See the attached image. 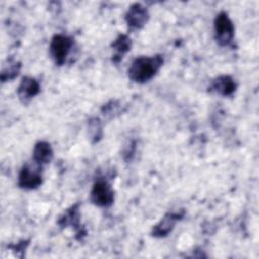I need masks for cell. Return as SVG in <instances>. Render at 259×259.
<instances>
[{
	"instance_id": "277c9868",
	"label": "cell",
	"mask_w": 259,
	"mask_h": 259,
	"mask_svg": "<svg viewBox=\"0 0 259 259\" xmlns=\"http://www.w3.org/2000/svg\"><path fill=\"white\" fill-rule=\"evenodd\" d=\"M73 46V40L71 37L64 34H56L53 36L50 44V54L54 62L62 66Z\"/></svg>"
},
{
	"instance_id": "52a82bcc",
	"label": "cell",
	"mask_w": 259,
	"mask_h": 259,
	"mask_svg": "<svg viewBox=\"0 0 259 259\" xmlns=\"http://www.w3.org/2000/svg\"><path fill=\"white\" fill-rule=\"evenodd\" d=\"M149 19V12L146 7H144L140 3L133 4L126 14H125V20L128 26L134 28H141L143 27L146 22Z\"/></svg>"
},
{
	"instance_id": "7c38bea8",
	"label": "cell",
	"mask_w": 259,
	"mask_h": 259,
	"mask_svg": "<svg viewBox=\"0 0 259 259\" xmlns=\"http://www.w3.org/2000/svg\"><path fill=\"white\" fill-rule=\"evenodd\" d=\"M19 71H20V63L9 60L7 65H4L2 68V73H1L2 82H6L14 79L18 75Z\"/></svg>"
},
{
	"instance_id": "6da1fadb",
	"label": "cell",
	"mask_w": 259,
	"mask_h": 259,
	"mask_svg": "<svg viewBox=\"0 0 259 259\" xmlns=\"http://www.w3.org/2000/svg\"><path fill=\"white\" fill-rule=\"evenodd\" d=\"M163 56L157 55L153 57L142 56L134 60L128 68V77L137 83H145L151 80L163 65Z\"/></svg>"
},
{
	"instance_id": "8992f818",
	"label": "cell",
	"mask_w": 259,
	"mask_h": 259,
	"mask_svg": "<svg viewBox=\"0 0 259 259\" xmlns=\"http://www.w3.org/2000/svg\"><path fill=\"white\" fill-rule=\"evenodd\" d=\"M184 215V210H180V211H172V212H168L160 222L159 224H157L153 230H152V235L154 237H158V238H162V237H166L167 235H169L175 224L181 220Z\"/></svg>"
},
{
	"instance_id": "4fadbf2b",
	"label": "cell",
	"mask_w": 259,
	"mask_h": 259,
	"mask_svg": "<svg viewBox=\"0 0 259 259\" xmlns=\"http://www.w3.org/2000/svg\"><path fill=\"white\" fill-rule=\"evenodd\" d=\"M59 224L62 227H67L69 225L71 226H78L79 225V210H78V205L72 206L70 209L64 213V215L60 219Z\"/></svg>"
},
{
	"instance_id": "8fae6325",
	"label": "cell",
	"mask_w": 259,
	"mask_h": 259,
	"mask_svg": "<svg viewBox=\"0 0 259 259\" xmlns=\"http://www.w3.org/2000/svg\"><path fill=\"white\" fill-rule=\"evenodd\" d=\"M132 47V40L131 38L125 35V34H120L113 42H112V48L115 50L116 55L114 56L113 60L117 57L118 60L122 58V56L131 50Z\"/></svg>"
},
{
	"instance_id": "3957f363",
	"label": "cell",
	"mask_w": 259,
	"mask_h": 259,
	"mask_svg": "<svg viewBox=\"0 0 259 259\" xmlns=\"http://www.w3.org/2000/svg\"><path fill=\"white\" fill-rule=\"evenodd\" d=\"M90 199L97 206L104 207L112 204L114 199L113 190L105 179L98 178L94 182L90 192Z\"/></svg>"
},
{
	"instance_id": "ba28073f",
	"label": "cell",
	"mask_w": 259,
	"mask_h": 259,
	"mask_svg": "<svg viewBox=\"0 0 259 259\" xmlns=\"http://www.w3.org/2000/svg\"><path fill=\"white\" fill-rule=\"evenodd\" d=\"M40 91L39 83L31 77H23L18 86V96L21 100L27 101L37 95Z\"/></svg>"
},
{
	"instance_id": "5bb4252c",
	"label": "cell",
	"mask_w": 259,
	"mask_h": 259,
	"mask_svg": "<svg viewBox=\"0 0 259 259\" xmlns=\"http://www.w3.org/2000/svg\"><path fill=\"white\" fill-rule=\"evenodd\" d=\"M89 135L91 136L93 142H97L101 138V125L97 118H92L89 120Z\"/></svg>"
},
{
	"instance_id": "30bf717a",
	"label": "cell",
	"mask_w": 259,
	"mask_h": 259,
	"mask_svg": "<svg viewBox=\"0 0 259 259\" xmlns=\"http://www.w3.org/2000/svg\"><path fill=\"white\" fill-rule=\"evenodd\" d=\"M32 158L34 163L42 166L44 164L50 163L53 158V150L48 142H37L33 148Z\"/></svg>"
},
{
	"instance_id": "9c48e42d",
	"label": "cell",
	"mask_w": 259,
	"mask_h": 259,
	"mask_svg": "<svg viewBox=\"0 0 259 259\" xmlns=\"http://www.w3.org/2000/svg\"><path fill=\"white\" fill-rule=\"evenodd\" d=\"M210 88L212 91H215L223 96H229L235 92L237 85L230 76L224 75L215 78L212 81Z\"/></svg>"
},
{
	"instance_id": "7a4b0ae2",
	"label": "cell",
	"mask_w": 259,
	"mask_h": 259,
	"mask_svg": "<svg viewBox=\"0 0 259 259\" xmlns=\"http://www.w3.org/2000/svg\"><path fill=\"white\" fill-rule=\"evenodd\" d=\"M235 34V27L230 19L229 15L222 11L220 12L214 19V36L218 44L222 47L229 46Z\"/></svg>"
},
{
	"instance_id": "5b68a950",
	"label": "cell",
	"mask_w": 259,
	"mask_h": 259,
	"mask_svg": "<svg viewBox=\"0 0 259 259\" xmlns=\"http://www.w3.org/2000/svg\"><path fill=\"white\" fill-rule=\"evenodd\" d=\"M41 166L35 163V166L25 164L18 176V185L24 189L37 188L42 183V176L40 173Z\"/></svg>"
}]
</instances>
